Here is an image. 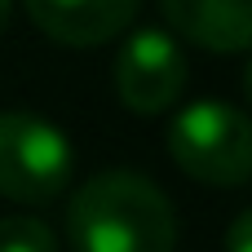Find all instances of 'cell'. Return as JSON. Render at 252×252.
I'll use <instances>...</instances> for the list:
<instances>
[{
	"label": "cell",
	"mask_w": 252,
	"mask_h": 252,
	"mask_svg": "<svg viewBox=\"0 0 252 252\" xmlns=\"http://www.w3.org/2000/svg\"><path fill=\"white\" fill-rule=\"evenodd\" d=\"M248 239H252V217H248V213H239L235 226H230V248H226V252H248Z\"/></svg>",
	"instance_id": "cell-8"
},
{
	"label": "cell",
	"mask_w": 252,
	"mask_h": 252,
	"mask_svg": "<svg viewBox=\"0 0 252 252\" xmlns=\"http://www.w3.org/2000/svg\"><path fill=\"white\" fill-rule=\"evenodd\" d=\"M186 89V53L164 27H137L115 53V93L133 115L168 111Z\"/></svg>",
	"instance_id": "cell-4"
},
{
	"label": "cell",
	"mask_w": 252,
	"mask_h": 252,
	"mask_svg": "<svg viewBox=\"0 0 252 252\" xmlns=\"http://www.w3.org/2000/svg\"><path fill=\"white\" fill-rule=\"evenodd\" d=\"M75 252H173L177 217L168 195L142 173L115 168L89 177L66 213Z\"/></svg>",
	"instance_id": "cell-1"
},
{
	"label": "cell",
	"mask_w": 252,
	"mask_h": 252,
	"mask_svg": "<svg viewBox=\"0 0 252 252\" xmlns=\"http://www.w3.org/2000/svg\"><path fill=\"white\" fill-rule=\"evenodd\" d=\"M0 252H58V239L40 217H0Z\"/></svg>",
	"instance_id": "cell-7"
},
{
	"label": "cell",
	"mask_w": 252,
	"mask_h": 252,
	"mask_svg": "<svg viewBox=\"0 0 252 252\" xmlns=\"http://www.w3.org/2000/svg\"><path fill=\"white\" fill-rule=\"evenodd\" d=\"M75 155L62 128L31 111H0V195L13 204H49L66 190Z\"/></svg>",
	"instance_id": "cell-3"
},
{
	"label": "cell",
	"mask_w": 252,
	"mask_h": 252,
	"mask_svg": "<svg viewBox=\"0 0 252 252\" xmlns=\"http://www.w3.org/2000/svg\"><path fill=\"white\" fill-rule=\"evenodd\" d=\"M168 27L199 49L244 53L252 44V0H159Z\"/></svg>",
	"instance_id": "cell-6"
},
{
	"label": "cell",
	"mask_w": 252,
	"mask_h": 252,
	"mask_svg": "<svg viewBox=\"0 0 252 252\" xmlns=\"http://www.w3.org/2000/svg\"><path fill=\"white\" fill-rule=\"evenodd\" d=\"M168 155L204 186H244L252 173V124L230 102H190L168 124Z\"/></svg>",
	"instance_id": "cell-2"
},
{
	"label": "cell",
	"mask_w": 252,
	"mask_h": 252,
	"mask_svg": "<svg viewBox=\"0 0 252 252\" xmlns=\"http://www.w3.org/2000/svg\"><path fill=\"white\" fill-rule=\"evenodd\" d=\"M9 13H13V0H0V35H4V27H9Z\"/></svg>",
	"instance_id": "cell-9"
},
{
	"label": "cell",
	"mask_w": 252,
	"mask_h": 252,
	"mask_svg": "<svg viewBox=\"0 0 252 252\" xmlns=\"http://www.w3.org/2000/svg\"><path fill=\"white\" fill-rule=\"evenodd\" d=\"M27 18L58 44L97 49L124 35L137 18V0H22Z\"/></svg>",
	"instance_id": "cell-5"
}]
</instances>
